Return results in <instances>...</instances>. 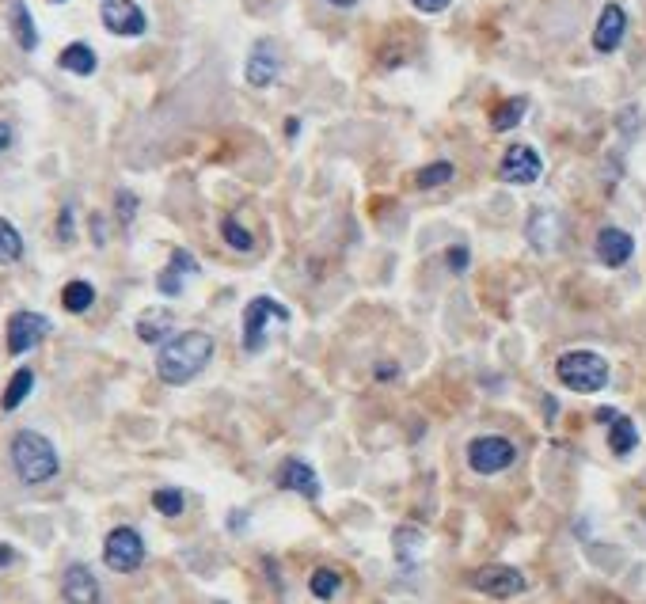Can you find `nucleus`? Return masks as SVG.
<instances>
[{
    "label": "nucleus",
    "mask_w": 646,
    "mask_h": 604,
    "mask_svg": "<svg viewBox=\"0 0 646 604\" xmlns=\"http://www.w3.org/2000/svg\"><path fill=\"white\" fill-rule=\"evenodd\" d=\"M213 350H217V342L206 331H179V335H171L160 346V354H156V377L164 380V384H175V388L190 384L213 361Z\"/></svg>",
    "instance_id": "1"
},
{
    "label": "nucleus",
    "mask_w": 646,
    "mask_h": 604,
    "mask_svg": "<svg viewBox=\"0 0 646 604\" xmlns=\"http://www.w3.org/2000/svg\"><path fill=\"white\" fill-rule=\"evenodd\" d=\"M12 468H16L19 483L27 487H42L61 472V460L50 437H42L38 430H19L12 437Z\"/></svg>",
    "instance_id": "2"
},
{
    "label": "nucleus",
    "mask_w": 646,
    "mask_h": 604,
    "mask_svg": "<svg viewBox=\"0 0 646 604\" xmlns=\"http://www.w3.org/2000/svg\"><path fill=\"white\" fill-rule=\"evenodd\" d=\"M555 377L563 388L578 392V396H593L608 384V361L593 350H570L555 361Z\"/></svg>",
    "instance_id": "3"
},
{
    "label": "nucleus",
    "mask_w": 646,
    "mask_h": 604,
    "mask_svg": "<svg viewBox=\"0 0 646 604\" xmlns=\"http://www.w3.org/2000/svg\"><path fill=\"white\" fill-rule=\"evenodd\" d=\"M468 586L483 597H494V601H510V597H521L529 582L517 567H506V563H487V567H475L468 574Z\"/></svg>",
    "instance_id": "4"
},
{
    "label": "nucleus",
    "mask_w": 646,
    "mask_h": 604,
    "mask_svg": "<svg viewBox=\"0 0 646 604\" xmlns=\"http://www.w3.org/2000/svg\"><path fill=\"white\" fill-rule=\"evenodd\" d=\"M289 308L278 304L274 297H255V301H247L244 308V350L247 354H259L266 346V327L270 323H289Z\"/></svg>",
    "instance_id": "5"
},
{
    "label": "nucleus",
    "mask_w": 646,
    "mask_h": 604,
    "mask_svg": "<svg viewBox=\"0 0 646 604\" xmlns=\"http://www.w3.org/2000/svg\"><path fill=\"white\" fill-rule=\"evenodd\" d=\"M103 563L114 574H133V570L145 563V540H141V532L130 529V525H118V529L107 532V540H103Z\"/></svg>",
    "instance_id": "6"
},
{
    "label": "nucleus",
    "mask_w": 646,
    "mask_h": 604,
    "mask_svg": "<svg viewBox=\"0 0 646 604\" xmlns=\"http://www.w3.org/2000/svg\"><path fill=\"white\" fill-rule=\"evenodd\" d=\"M513 460H517V445H513L510 437L483 434L468 445V464H472V472H479V475L506 472Z\"/></svg>",
    "instance_id": "7"
},
{
    "label": "nucleus",
    "mask_w": 646,
    "mask_h": 604,
    "mask_svg": "<svg viewBox=\"0 0 646 604\" xmlns=\"http://www.w3.org/2000/svg\"><path fill=\"white\" fill-rule=\"evenodd\" d=\"M540 175H544V160L532 145H510L502 164H498V179L510 183V187H529Z\"/></svg>",
    "instance_id": "8"
},
{
    "label": "nucleus",
    "mask_w": 646,
    "mask_h": 604,
    "mask_svg": "<svg viewBox=\"0 0 646 604\" xmlns=\"http://www.w3.org/2000/svg\"><path fill=\"white\" fill-rule=\"evenodd\" d=\"M99 19H103V27L118 38H141L149 31V19H145V12H141L133 0H103Z\"/></svg>",
    "instance_id": "9"
},
{
    "label": "nucleus",
    "mask_w": 646,
    "mask_h": 604,
    "mask_svg": "<svg viewBox=\"0 0 646 604\" xmlns=\"http://www.w3.org/2000/svg\"><path fill=\"white\" fill-rule=\"evenodd\" d=\"M282 73V54H278V42L274 38H259L247 54V65H244V80L251 88H270L274 80Z\"/></svg>",
    "instance_id": "10"
},
{
    "label": "nucleus",
    "mask_w": 646,
    "mask_h": 604,
    "mask_svg": "<svg viewBox=\"0 0 646 604\" xmlns=\"http://www.w3.org/2000/svg\"><path fill=\"white\" fill-rule=\"evenodd\" d=\"M54 331V323L46 320L42 312H16L12 320H8V354H27V350H35L38 342L46 339Z\"/></svg>",
    "instance_id": "11"
},
{
    "label": "nucleus",
    "mask_w": 646,
    "mask_h": 604,
    "mask_svg": "<svg viewBox=\"0 0 646 604\" xmlns=\"http://www.w3.org/2000/svg\"><path fill=\"white\" fill-rule=\"evenodd\" d=\"M274 483L282 487V491H297L301 498H308V502H316L320 498V475H316V468L312 464H304V460H285L282 468H278V475H274Z\"/></svg>",
    "instance_id": "12"
},
{
    "label": "nucleus",
    "mask_w": 646,
    "mask_h": 604,
    "mask_svg": "<svg viewBox=\"0 0 646 604\" xmlns=\"http://www.w3.org/2000/svg\"><path fill=\"white\" fill-rule=\"evenodd\" d=\"M624 35H627V12L620 4H605L601 16H597V27H593V50L597 54H612V50H620Z\"/></svg>",
    "instance_id": "13"
},
{
    "label": "nucleus",
    "mask_w": 646,
    "mask_h": 604,
    "mask_svg": "<svg viewBox=\"0 0 646 604\" xmlns=\"http://www.w3.org/2000/svg\"><path fill=\"white\" fill-rule=\"evenodd\" d=\"M593 251H597V259L605 266H624L631 255H635V236L631 232H624V228L616 225H605L601 232H597V244H593Z\"/></svg>",
    "instance_id": "14"
},
{
    "label": "nucleus",
    "mask_w": 646,
    "mask_h": 604,
    "mask_svg": "<svg viewBox=\"0 0 646 604\" xmlns=\"http://www.w3.org/2000/svg\"><path fill=\"white\" fill-rule=\"evenodd\" d=\"M61 597L69 604H99V582L84 563H73L61 574Z\"/></svg>",
    "instance_id": "15"
},
{
    "label": "nucleus",
    "mask_w": 646,
    "mask_h": 604,
    "mask_svg": "<svg viewBox=\"0 0 646 604\" xmlns=\"http://www.w3.org/2000/svg\"><path fill=\"white\" fill-rule=\"evenodd\" d=\"M187 274H198V259H194L190 251H183V247H179V251H171V263L156 274V289H160L164 297H179V293H183V278H187Z\"/></svg>",
    "instance_id": "16"
},
{
    "label": "nucleus",
    "mask_w": 646,
    "mask_h": 604,
    "mask_svg": "<svg viewBox=\"0 0 646 604\" xmlns=\"http://www.w3.org/2000/svg\"><path fill=\"white\" fill-rule=\"evenodd\" d=\"M171 327H175V316H171L168 308H149V312H141V320H137V339L149 342V346H164L171 335Z\"/></svg>",
    "instance_id": "17"
},
{
    "label": "nucleus",
    "mask_w": 646,
    "mask_h": 604,
    "mask_svg": "<svg viewBox=\"0 0 646 604\" xmlns=\"http://www.w3.org/2000/svg\"><path fill=\"white\" fill-rule=\"evenodd\" d=\"M8 23H12V35H16L19 50L35 54L38 50V27H35V19H31V8H27L23 0H12V4H8Z\"/></svg>",
    "instance_id": "18"
},
{
    "label": "nucleus",
    "mask_w": 646,
    "mask_h": 604,
    "mask_svg": "<svg viewBox=\"0 0 646 604\" xmlns=\"http://www.w3.org/2000/svg\"><path fill=\"white\" fill-rule=\"evenodd\" d=\"M57 65L73 76H92L95 69H99V57H95V50L88 42H69V46L57 54Z\"/></svg>",
    "instance_id": "19"
},
{
    "label": "nucleus",
    "mask_w": 646,
    "mask_h": 604,
    "mask_svg": "<svg viewBox=\"0 0 646 604\" xmlns=\"http://www.w3.org/2000/svg\"><path fill=\"white\" fill-rule=\"evenodd\" d=\"M555 232H559V221H555L551 209H536L529 217V228H525V236H529V244L536 247V251H551Z\"/></svg>",
    "instance_id": "20"
},
{
    "label": "nucleus",
    "mask_w": 646,
    "mask_h": 604,
    "mask_svg": "<svg viewBox=\"0 0 646 604\" xmlns=\"http://www.w3.org/2000/svg\"><path fill=\"white\" fill-rule=\"evenodd\" d=\"M31 392H35V373H31V369H16L12 380H8V388H4V396H0V411L12 415Z\"/></svg>",
    "instance_id": "21"
},
{
    "label": "nucleus",
    "mask_w": 646,
    "mask_h": 604,
    "mask_svg": "<svg viewBox=\"0 0 646 604\" xmlns=\"http://www.w3.org/2000/svg\"><path fill=\"white\" fill-rule=\"evenodd\" d=\"M525 111H529V99H525V95H513L506 103H498L491 111V130L506 133V130H513V126H521Z\"/></svg>",
    "instance_id": "22"
},
{
    "label": "nucleus",
    "mask_w": 646,
    "mask_h": 604,
    "mask_svg": "<svg viewBox=\"0 0 646 604\" xmlns=\"http://www.w3.org/2000/svg\"><path fill=\"white\" fill-rule=\"evenodd\" d=\"M422 544H426V536H422V529H415V525H399V529L392 532V548H396V559L403 567L415 563V555L422 551Z\"/></svg>",
    "instance_id": "23"
},
{
    "label": "nucleus",
    "mask_w": 646,
    "mask_h": 604,
    "mask_svg": "<svg viewBox=\"0 0 646 604\" xmlns=\"http://www.w3.org/2000/svg\"><path fill=\"white\" fill-rule=\"evenodd\" d=\"M635 445H639V430H635V422L627 415H620L612 426H608V449L616 456H631L635 453Z\"/></svg>",
    "instance_id": "24"
},
{
    "label": "nucleus",
    "mask_w": 646,
    "mask_h": 604,
    "mask_svg": "<svg viewBox=\"0 0 646 604\" xmlns=\"http://www.w3.org/2000/svg\"><path fill=\"white\" fill-rule=\"evenodd\" d=\"M92 304H95V285L84 282V278H76V282H69L65 289H61V308H65V312H73V316L88 312Z\"/></svg>",
    "instance_id": "25"
},
{
    "label": "nucleus",
    "mask_w": 646,
    "mask_h": 604,
    "mask_svg": "<svg viewBox=\"0 0 646 604\" xmlns=\"http://www.w3.org/2000/svg\"><path fill=\"white\" fill-rule=\"evenodd\" d=\"M23 259V236L12 221L0 217V263H19Z\"/></svg>",
    "instance_id": "26"
},
{
    "label": "nucleus",
    "mask_w": 646,
    "mask_h": 604,
    "mask_svg": "<svg viewBox=\"0 0 646 604\" xmlns=\"http://www.w3.org/2000/svg\"><path fill=\"white\" fill-rule=\"evenodd\" d=\"M456 175V168L449 160H437V164H426V168L415 175V187L418 190H434V187H445L449 179Z\"/></svg>",
    "instance_id": "27"
},
{
    "label": "nucleus",
    "mask_w": 646,
    "mask_h": 604,
    "mask_svg": "<svg viewBox=\"0 0 646 604\" xmlns=\"http://www.w3.org/2000/svg\"><path fill=\"white\" fill-rule=\"evenodd\" d=\"M339 586H342V578L331 567L312 570V578H308V589H312V597H316V601H331V597L339 593Z\"/></svg>",
    "instance_id": "28"
},
{
    "label": "nucleus",
    "mask_w": 646,
    "mask_h": 604,
    "mask_svg": "<svg viewBox=\"0 0 646 604\" xmlns=\"http://www.w3.org/2000/svg\"><path fill=\"white\" fill-rule=\"evenodd\" d=\"M152 510L164 513V517H179V513L187 510V498H183V491H175V487H160V491L152 494Z\"/></svg>",
    "instance_id": "29"
},
{
    "label": "nucleus",
    "mask_w": 646,
    "mask_h": 604,
    "mask_svg": "<svg viewBox=\"0 0 646 604\" xmlns=\"http://www.w3.org/2000/svg\"><path fill=\"white\" fill-rule=\"evenodd\" d=\"M221 236H225V244L232 247V251H251V247H255V236H251L236 217H225V221H221Z\"/></svg>",
    "instance_id": "30"
},
{
    "label": "nucleus",
    "mask_w": 646,
    "mask_h": 604,
    "mask_svg": "<svg viewBox=\"0 0 646 604\" xmlns=\"http://www.w3.org/2000/svg\"><path fill=\"white\" fill-rule=\"evenodd\" d=\"M468 263H472V255H468V247H464V244H453L449 251H445V266H449L453 274H464V270H468Z\"/></svg>",
    "instance_id": "31"
},
{
    "label": "nucleus",
    "mask_w": 646,
    "mask_h": 604,
    "mask_svg": "<svg viewBox=\"0 0 646 604\" xmlns=\"http://www.w3.org/2000/svg\"><path fill=\"white\" fill-rule=\"evenodd\" d=\"M76 228H73V206H61V217H57V240L61 244H73Z\"/></svg>",
    "instance_id": "32"
},
{
    "label": "nucleus",
    "mask_w": 646,
    "mask_h": 604,
    "mask_svg": "<svg viewBox=\"0 0 646 604\" xmlns=\"http://www.w3.org/2000/svg\"><path fill=\"white\" fill-rule=\"evenodd\" d=\"M133 213H137V198H133L130 190H118V217H122V225H130Z\"/></svg>",
    "instance_id": "33"
},
{
    "label": "nucleus",
    "mask_w": 646,
    "mask_h": 604,
    "mask_svg": "<svg viewBox=\"0 0 646 604\" xmlns=\"http://www.w3.org/2000/svg\"><path fill=\"white\" fill-rule=\"evenodd\" d=\"M411 4H415L422 16H437V12H445L453 0H411Z\"/></svg>",
    "instance_id": "34"
},
{
    "label": "nucleus",
    "mask_w": 646,
    "mask_h": 604,
    "mask_svg": "<svg viewBox=\"0 0 646 604\" xmlns=\"http://www.w3.org/2000/svg\"><path fill=\"white\" fill-rule=\"evenodd\" d=\"M396 373H399V369L392 365V361H380L377 369H373V377H377V380H392Z\"/></svg>",
    "instance_id": "35"
},
{
    "label": "nucleus",
    "mask_w": 646,
    "mask_h": 604,
    "mask_svg": "<svg viewBox=\"0 0 646 604\" xmlns=\"http://www.w3.org/2000/svg\"><path fill=\"white\" fill-rule=\"evenodd\" d=\"M616 418H620V411H616V407H601V411H597V422H605V426H612Z\"/></svg>",
    "instance_id": "36"
},
{
    "label": "nucleus",
    "mask_w": 646,
    "mask_h": 604,
    "mask_svg": "<svg viewBox=\"0 0 646 604\" xmlns=\"http://www.w3.org/2000/svg\"><path fill=\"white\" fill-rule=\"evenodd\" d=\"M12 563H16V551L8 544H0V567H12Z\"/></svg>",
    "instance_id": "37"
},
{
    "label": "nucleus",
    "mask_w": 646,
    "mask_h": 604,
    "mask_svg": "<svg viewBox=\"0 0 646 604\" xmlns=\"http://www.w3.org/2000/svg\"><path fill=\"white\" fill-rule=\"evenodd\" d=\"M8 145H12V126H8V122H0V152L8 149Z\"/></svg>",
    "instance_id": "38"
},
{
    "label": "nucleus",
    "mask_w": 646,
    "mask_h": 604,
    "mask_svg": "<svg viewBox=\"0 0 646 604\" xmlns=\"http://www.w3.org/2000/svg\"><path fill=\"white\" fill-rule=\"evenodd\" d=\"M327 4H335V8H354L358 0H327Z\"/></svg>",
    "instance_id": "39"
},
{
    "label": "nucleus",
    "mask_w": 646,
    "mask_h": 604,
    "mask_svg": "<svg viewBox=\"0 0 646 604\" xmlns=\"http://www.w3.org/2000/svg\"><path fill=\"white\" fill-rule=\"evenodd\" d=\"M54 4H65V0H54Z\"/></svg>",
    "instance_id": "40"
}]
</instances>
